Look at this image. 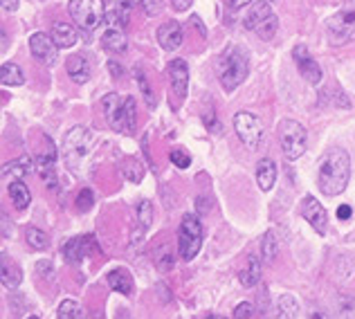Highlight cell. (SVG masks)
Masks as SVG:
<instances>
[{
	"instance_id": "42",
	"label": "cell",
	"mask_w": 355,
	"mask_h": 319,
	"mask_svg": "<svg viewBox=\"0 0 355 319\" xmlns=\"http://www.w3.org/2000/svg\"><path fill=\"white\" fill-rule=\"evenodd\" d=\"M0 3H3L5 12H16L18 9V0H0Z\"/></svg>"
},
{
	"instance_id": "39",
	"label": "cell",
	"mask_w": 355,
	"mask_h": 319,
	"mask_svg": "<svg viewBox=\"0 0 355 319\" xmlns=\"http://www.w3.org/2000/svg\"><path fill=\"white\" fill-rule=\"evenodd\" d=\"M351 214H353V209L349 207V205H342V207H338V218L340 221H349Z\"/></svg>"
},
{
	"instance_id": "14",
	"label": "cell",
	"mask_w": 355,
	"mask_h": 319,
	"mask_svg": "<svg viewBox=\"0 0 355 319\" xmlns=\"http://www.w3.org/2000/svg\"><path fill=\"white\" fill-rule=\"evenodd\" d=\"M166 74H169L173 95L184 101L187 88H189V65H187L184 59H173L169 65H166Z\"/></svg>"
},
{
	"instance_id": "24",
	"label": "cell",
	"mask_w": 355,
	"mask_h": 319,
	"mask_svg": "<svg viewBox=\"0 0 355 319\" xmlns=\"http://www.w3.org/2000/svg\"><path fill=\"white\" fill-rule=\"evenodd\" d=\"M239 279H241V284L245 288H254L259 284V281H261V261H259V257L252 255L248 259V264H245V268L241 270Z\"/></svg>"
},
{
	"instance_id": "15",
	"label": "cell",
	"mask_w": 355,
	"mask_h": 319,
	"mask_svg": "<svg viewBox=\"0 0 355 319\" xmlns=\"http://www.w3.org/2000/svg\"><path fill=\"white\" fill-rule=\"evenodd\" d=\"M293 59H295V63H297V68H299V72H302V77L308 81V83H313V86H317V83L322 81V68L317 65V61L313 59L311 54L306 52V48L304 45H297V48L293 50Z\"/></svg>"
},
{
	"instance_id": "41",
	"label": "cell",
	"mask_w": 355,
	"mask_h": 319,
	"mask_svg": "<svg viewBox=\"0 0 355 319\" xmlns=\"http://www.w3.org/2000/svg\"><path fill=\"white\" fill-rule=\"evenodd\" d=\"M191 3H193V0H171V5L178 9V12H184V9H189Z\"/></svg>"
},
{
	"instance_id": "12",
	"label": "cell",
	"mask_w": 355,
	"mask_h": 319,
	"mask_svg": "<svg viewBox=\"0 0 355 319\" xmlns=\"http://www.w3.org/2000/svg\"><path fill=\"white\" fill-rule=\"evenodd\" d=\"M302 216L320 236H324L326 230H329V214H326L324 205L315 196H306L302 200Z\"/></svg>"
},
{
	"instance_id": "8",
	"label": "cell",
	"mask_w": 355,
	"mask_h": 319,
	"mask_svg": "<svg viewBox=\"0 0 355 319\" xmlns=\"http://www.w3.org/2000/svg\"><path fill=\"white\" fill-rule=\"evenodd\" d=\"M202 245V225L200 218L193 214H184L180 230H178V250L184 261H191L200 252Z\"/></svg>"
},
{
	"instance_id": "20",
	"label": "cell",
	"mask_w": 355,
	"mask_h": 319,
	"mask_svg": "<svg viewBox=\"0 0 355 319\" xmlns=\"http://www.w3.org/2000/svg\"><path fill=\"white\" fill-rule=\"evenodd\" d=\"M0 281H3V286L9 290H16L23 281L21 268L9 259V255H3V261H0Z\"/></svg>"
},
{
	"instance_id": "17",
	"label": "cell",
	"mask_w": 355,
	"mask_h": 319,
	"mask_svg": "<svg viewBox=\"0 0 355 319\" xmlns=\"http://www.w3.org/2000/svg\"><path fill=\"white\" fill-rule=\"evenodd\" d=\"M92 248H95V241H92V236L70 239L68 243H65V248H63L65 261H68V264H81V261L90 255Z\"/></svg>"
},
{
	"instance_id": "6",
	"label": "cell",
	"mask_w": 355,
	"mask_h": 319,
	"mask_svg": "<svg viewBox=\"0 0 355 319\" xmlns=\"http://www.w3.org/2000/svg\"><path fill=\"white\" fill-rule=\"evenodd\" d=\"M245 27L263 41H272V36L279 30V18L266 0H254L250 5V12L245 14Z\"/></svg>"
},
{
	"instance_id": "45",
	"label": "cell",
	"mask_w": 355,
	"mask_h": 319,
	"mask_svg": "<svg viewBox=\"0 0 355 319\" xmlns=\"http://www.w3.org/2000/svg\"><path fill=\"white\" fill-rule=\"evenodd\" d=\"M50 270H52V266H50V264H45V261H43V264L36 266V272H39V275L43 272V277H50Z\"/></svg>"
},
{
	"instance_id": "33",
	"label": "cell",
	"mask_w": 355,
	"mask_h": 319,
	"mask_svg": "<svg viewBox=\"0 0 355 319\" xmlns=\"http://www.w3.org/2000/svg\"><path fill=\"white\" fill-rule=\"evenodd\" d=\"M135 77H137V83H139V90H142V95H144V99H146V104H148V108H155V95H153V90H151V86H148V81L144 79V74H142V70H135Z\"/></svg>"
},
{
	"instance_id": "5",
	"label": "cell",
	"mask_w": 355,
	"mask_h": 319,
	"mask_svg": "<svg viewBox=\"0 0 355 319\" xmlns=\"http://www.w3.org/2000/svg\"><path fill=\"white\" fill-rule=\"evenodd\" d=\"M326 36L331 45L355 41V0H344V5L326 21Z\"/></svg>"
},
{
	"instance_id": "29",
	"label": "cell",
	"mask_w": 355,
	"mask_h": 319,
	"mask_svg": "<svg viewBox=\"0 0 355 319\" xmlns=\"http://www.w3.org/2000/svg\"><path fill=\"white\" fill-rule=\"evenodd\" d=\"M25 241H27V245L34 248V250H48L50 248L48 234H45L43 230H39V227H27L25 230Z\"/></svg>"
},
{
	"instance_id": "9",
	"label": "cell",
	"mask_w": 355,
	"mask_h": 319,
	"mask_svg": "<svg viewBox=\"0 0 355 319\" xmlns=\"http://www.w3.org/2000/svg\"><path fill=\"white\" fill-rule=\"evenodd\" d=\"M279 142H282V151L286 160L302 157L308 144L306 128L299 124L297 119H284L282 124H279Z\"/></svg>"
},
{
	"instance_id": "11",
	"label": "cell",
	"mask_w": 355,
	"mask_h": 319,
	"mask_svg": "<svg viewBox=\"0 0 355 319\" xmlns=\"http://www.w3.org/2000/svg\"><path fill=\"white\" fill-rule=\"evenodd\" d=\"M39 173L50 189H59V175H57V148L54 142L45 135V148L39 151Z\"/></svg>"
},
{
	"instance_id": "34",
	"label": "cell",
	"mask_w": 355,
	"mask_h": 319,
	"mask_svg": "<svg viewBox=\"0 0 355 319\" xmlns=\"http://www.w3.org/2000/svg\"><path fill=\"white\" fill-rule=\"evenodd\" d=\"M137 216H139V223H142V227H151L153 223V205L148 200H142L137 207Z\"/></svg>"
},
{
	"instance_id": "37",
	"label": "cell",
	"mask_w": 355,
	"mask_h": 319,
	"mask_svg": "<svg viewBox=\"0 0 355 319\" xmlns=\"http://www.w3.org/2000/svg\"><path fill=\"white\" fill-rule=\"evenodd\" d=\"M92 205H95V196H92L90 189H83L79 193V198H77V209L79 212H88V209H92Z\"/></svg>"
},
{
	"instance_id": "40",
	"label": "cell",
	"mask_w": 355,
	"mask_h": 319,
	"mask_svg": "<svg viewBox=\"0 0 355 319\" xmlns=\"http://www.w3.org/2000/svg\"><path fill=\"white\" fill-rule=\"evenodd\" d=\"M205 124H207V128L211 130V133H218V130H220V124H214V115H211V112L205 115Z\"/></svg>"
},
{
	"instance_id": "21",
	"label": "cell",
	"mask_w": 355,
	"mask_h": 319,
	"mask_svg": "<svg viewBox=\"0 0 355 319\" xmlns=\"http://www.w3.org/2000/svg\"><path fill=\"white\" fill-rule=\"evenodd\" d=\"M257 182L261 187V191H270L277 182V164L275 160L263 157L257 166Z\"/></svg>"
},
{
	"instance_id": "32",
	"label": "cell",
	"mask_w": 355,
	"mask_h": 319,
	"mask_svg": "<svg viewBox=\"0 0 355 319\" xmlns=\"http://www.w3.org/2000/svg\"><path fill=\"white\" fill-rule=\"evenodd\" d=\"M261 255L268 261V264H272L275 257L279 255V239L275 232H268L263 236V243H261Z\"/></svg>"
},
{
	"instance_id": "26",
	"label": "cell",
	"mask_w": 355,
	"mask_h": 319,
	"mask_svg": "<svg viewBox=\"0 0 355 319\" xmlns=\"http://www.w3.org/2000/svg\"><path fill=\"white\" fill-rule=\"evenodd\" d=\"M101 43H104V48L108 52H115V54L124 52L128 48V41H126L124 32L117 30V27H110V30L104 34V39H101Z\"/></svg>"
},
{
	"instance_id": "31",
	"label": "cell",
	"mask_w": 355,
	"mask_h": 319,
	"mask_svg": "<svg viewBox=\"0 0 355 319\" xmlns=\"http://www.w3.org/2000/svg\"><path fill=\"white\" fill-rule=\"evenodd\" d=\"M299 317V304L291 295H284L279 299V319H297Z\"/></svg>"
},
{
	"instance_id": "22",
	"label": "cell",
	"mask_w": 355,
	"mask_h": 319,
	"mask_svg": "<svg viewBox=\"0 0 355 319\" xmlns=\"http://www.w3.org/2000/svg\"><path fill=\"white\" fill-rule=\"evenodd\" d=\"M108 286L113 288L115 293L126 295V297H130V295L135 293L133 277H130L126 270H110L108 272Z\"/></svg>"
},
{
	"instance_id": "44",
	"label": "cell",
	"mask_w": 355,
	"mask_h": 319,
	"mask_svg": "<svg viewBox=\"0 0 355 319\" xmlns=\"http://www.w3.org/2000/svg\"><path fill=\"white\" fill-rule=\"evenodd\" d=\"M230 7H234V9H241V7H245V5H252L254 0H227Z\"/></svg>"
},
{
	"instance_id": "7",
	"label": "cell",
	"mask_w": 355,
	"mask_h": 319,
	"mask_svg": "<svg viewBox=\"0 0 355 319\" xmlns=\"http://www.w3.org/2000/svg\"><path fill=\"white\" fill-rule=\"evenodd\" d=\"M70 16L81 30L95 32L106 18L104 0H70Z\"/></svg>"
},
{
	"instance_id": "46",
	"label": "cell",
	"mask_w": 355,
	"mask_h": 319,
	"mask_svg": "<svg viewBox=\"0 0 355 319\" xmlns=\"http://www.w3.org/2000/svg\"><path fill=\"white\" fill-rule=\"evenodd\" d=\"M119 7L124 9V12H130V9H133V0H121Z\"/></svg>"
},
{
	"instance_id": "35",
	"label": "cell",
	"mask_w": 355,
	"mask_h": 319,
	"mask_svg": "<svg viewBox=\"0 0 355 319\" xmlns=\"http://www.w3.org/2000/svg\"><path fill=\"white\" fill-rule=\"evenodd\" d=\"M142 12L146 16H160L164 9V0H142Z\"/></svg>"
},
{
	"instance_id": "49",
	"label": "cell",
	"mask_w": 355,
	"mask_h": 319,
	"mask_svg": "<svg viewBox=\"0 0 355 319\" xmlns=\"http://www.w3.org/2000/svg\"><path fill=\"white\" fill-rule=\"evenodd\" d=\"M27 319H39V317H27Z\"/></svg>"
},
{
	"instance_id": "25",
	"label": "cell",
	"mask_w": 355,
	"mask_h": 319,
	"mask_svg": "<svg viewBox=\"0 0 355 319\" xmlns=\"http://www.w3.org/2000/svg\"><path fill=\"white\" fill-rule=\"evenodd\" d=\"M30 171H32V160L21 157V160H12L9 164H5L3 178H7V180H23Z\"/></svg>"
},
{
	"instance_id": "28",
	"label": "cell",
	"mask_w": 355,
	"mask_h": 319,
	"mask_svg": "<svg viewBox=\"0 0 355 319\" xmlns=\"http://www.w3.org/2000/svg\"><path fill=\"white\" fill-rule=\"evenodd\" d=\"M0 81H3V86H23V70L16 63H5L3 70H0Z\"/></svg>"
},
{
	"instance_id": "47",
	"label": "cell",
	"mask_w": 355,
	"mask_h": 319,
	"mask_svg": "<svg viewBox=\"0 0 355 319\" xmlns=\"http://www.w3.org/2000/svg\"><path fill=\"white\" fill-rule=\"evenodd\" d=\"M108 68H110V70H113L115 74H121V70H119V65H115V63H110V65H108Z\"/></svg>"
},
{
	"instance_id": "38",
	"label": "cell",
	"mask_w": 355,
	"mask_h": 319,
	"mask_svg": "<svg viewBox=\"0 0 355 319\" xmlns=\"http://www.w3.org/2000/svg\"><path fill=\"white\" fill-rule=\"evenodd\" d=\"M250 317H254V306L248 304V302L239 304L236 311H234V319H250Z\"/></svg>"
},
{
	"instance_id": "19",
	"label": "cell",
	"mask_w": 355,
	"mask_h": 319,
	"mask_svg": "<svg viewBox=\"0 0 355 319\" xmlns=\"http://www.w3.org/2000/svg\"><path fill=\"white\" fill-rule=\"evenodd\" d=\"M65 70H68L70 79L74 83H86L90 79V61L83 54H72L65 61Z\"/></svg>"
},
{
	"instance_id": "27",
	"label": "cell",
	"mask_w": 355,
	"mask_h": 319,
	"mask_svg": "<svg viewBox=\"0 0 355 319\" xmlns=\"http://www.w3.org/2000/svg\"><path fill=\"white\" fill-rule=\"evenodd\" d=\"M121 175H124L128 182L139 184L144 178V166L139 164L135 157H126L124 162H121Z\"/></svg>"
},
{
	"instance_id": "1",
	"label": "cell",
	"mask_w": 355,
	"mask_h": 319,
	"mask_svg": "<svg viewBox=\"0 0 355 319\" xmlns=\"http://www.w3.org/2000/svg\"><path fill=\"white\" fill-rule=\"evenodd\" d=\"M349 180H351V155L344 148L335 146L322 160L317 184H320L322 193L326 196H340L347 189Z\"/></svg>"
},
{
	"instance_id": "10",
	"label": "cell",
	"mask_w": 355,
	"mask_h": 319,
	"mask_svg": "<svg viewBox=\"0 0 355 319\" xmlns=\"http://www.w3.org/2000/svg\"><path fill=\"white\" fill-rule=\"evenodd\" d=\"M234 128H236V135L243 144L252 151H257L261 146V139H263V124L257 115H252L250 110H241L234 115Z\"/></svg>"
},
{
	"instance_id": "48",
	"label": "cell",
	"mask_w": 355,
	"mask_h": 319,
	"mask_svg": "<svg viewBox=\"0 0 355 319\" xmlns=\"http://www.w3.org/2000/svg\"><path fill=\"white\" fill-rule=\"evenodd\" d=\"M207 319H225V317H220V315H209Z\"/></svg>"
},
{
	"instance_id": "2",
	"label": "cell",
	"mask_w": 355,
	"mask_h": 319,
	"mask_svg": "<svg viewBox=\"0 0 355 319\" xmlns=\"http://www.w3.org/2000/svg\"><path fill=\"white\" fill-rule=\"evenodd\" d=\"M95 151V137L86 126H72L63 137V160L72 173L83 175Z\"/></svg>"
},
{
	"instance_id": "4",
	"label": "cell",
	"mask_w": 355,
	"mask_h": 319,
	"mask_svg": "<svg viewBox=\"0 0 355 319\" xmlns=\"http://www.w3.org/2000/svg\"><path fill=\"white\" fill-rule=\"evenodd\" d=\"M101 108H104V117L113 130L124 135L135 133L137 108H135L133 97H119L117 92H108V95L101 99Z\"/></svg>"
},
{
	"instance_id": "43",
	"label": "cell",
	"mask_w": 355,
	"mask_h": 319,
	"mask_svg": "<svg viewBox=\"0 0 355 319\" xmlns=\"http://www.w3.org/2000/svg\"><path fill=\"white\" fill-rule=\"evenodd\" d=\"M311 319H333L326 311H320V308H315V311H311Z\"/></svg>"
},
{
	"instance_id": "23",
	"label": "cell",
	"mask_w": 355,
	"mask_h": 319,
	"mask_svg": "<svg viewBox=\"0 0 355 319\" xmlns=\"http://www.w3.org/2000/svg\"><path fill=\"white\" fill-rule=\"evenodd\" d=\"M7 193H9V198H12L14 202V207L16 209H27L30 207V202H32V193L30 189H27V184L23 180H12L7 187Z\"/></svg>"
},
{
	"instance_id": "3",
	"label": "cell",
	"mask_w": 355,
	"mask_h": 319,
	"mask_svg": "<svg viewBox=\"0 0 355 319\" xmlns=\"http://www.w3.org/2000/svg\"><path fill=\"white\" fill-rule=\"evenodd\" d=\"M250 74V54L243 45H230L218 59V79L223 90H236Z\"/></svg>"
},
{
	"instance_id": "36",
	"label": "cell",
	"mask_w": 355,
	"mask_h": 319,
	"mask_svg": "<svg viewBox=\"0 0 355 319\" xmlns=\"http://www.w3.org/2000/svg\"><path fill=\"white\" fill-rule=\"evenodd\" d=\"M169 157H171V162H173L178 169H187V166L191 164V155H189V153H184L182 148H173Z\"/></svg>"
},
{
	"instance_id": "13",
	"label": "cell",
	"mask_w": 355,
	"mask_h": 319,
	"mask_svg": "<svg viewBox=\"0 0 355 319\" xmlns=\"http://www.w3.org/2000/svg\"><path fill=\"white\" fill-rule=\"evenodd\" d=\"M30 52L36 61H41L45 65H54L59 59V45L54 43V39L48 34H32Z\"/></svg>"
},
{
	"instance_id": "30",
	"label": "cell",
	"mask_w": 355,
	"mask_h": 319,
	"mask_svg": "<svg viewBox=\"0 0 355 319\" xmlns=\"http://www.w3.org/2000/svg\"><path fill=\"white\" fill-rule=\"evenodd\" d=\"M59 319H86V313L79 302L74 299H63L59 304Z\"/></svg>"
},
{
	"instance_id": "16",
	"label": "cell",
	"mask_w": 355,
	"mask_h": 319,
	"mask_svg": "<svg viewBox=\"0 0 355 319\" xmlns=\"http://www.w3.org/2000/svg\"><path fill=\"white\" fill-rule=\"evenodd\" d=\"M184 41V32H182V25L178 21H166L157 27V43L160 48L166 52H173L182 45Z\"/></svg>"
},
{
	"instance_id": "18",
	"label": "cell",
	"mask_w": 355,
	"mask_h": 319,
	"mask_svg": "<svg viewBox=\"0 0 355 319\" xmlns=\"http://www.w3.org/2000/svg\"><path fill=\"white\" fill-rule=\"evenodd\" d=\"M50 36L54 39V43L59 48H74L79 43V30L77 25H70V23H54Z\"/></svg>"
}]
</instances>
